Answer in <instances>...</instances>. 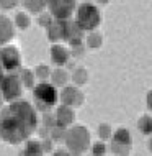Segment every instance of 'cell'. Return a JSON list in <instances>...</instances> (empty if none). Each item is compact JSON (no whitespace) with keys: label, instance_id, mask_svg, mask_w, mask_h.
I'll use <instances>...</instances> for the list:
<instances>
[{"label":"cell","instance_id":"cell-1","mask_svg":"<svg viewBox=\"0 0 152 156\" xmlns=\"http://www.w3.org/2000/svg\"><path fill=\"white\" fill-rule=\"evenodd\" d=\"M36 126V110L25 100H13L0 110V138L5 143L18 145L28 140Z\"/></svg>","mask_w":152,"mask_h":156},{"label":"cell","instance_id":"cell-2","mask_svg":"<svg viewBox=\"0 0 152 156\" xmlns=\"http://www.w3.org/2000/svg\"><path fill=\"white\" fill-rule=\"evenodd\" d=\"M64 140H66V145L67 148L70 150L72 154H80L83 153L88 145H90V133L85 126H74V128L67 130L66 135H64Z\"/></svg>","mask_w":152,"mask_h":156},{"label":"cell","instance_id":"cell-3","mask_svg":"<svg viewBox=\"0 0 152 156\" xmlns=\"http://www.w3.org/2000/svg\"><path fill=\"white\" fill-rule=\"evenodd\" d=\"M100 10L92 3H82L77 8V15H75V25L82 31H92L100 25Z\"/></svg>","mask_w":152,"mask_h":156},{"label":"cell","instance_id":"cell-4","mask_svg":"<svg viewBox=\"0 0 152 156\" xmlns=\"http://www.w3.org/2000/svg\"><path fill=\"white\" fill-rule=\"evenodd\" d=\"M35 99L38 102V108L39 110H48L57 102V90L56 86L49 82H41L35 87Z\"/></svg>","mask_w":152,"mask_h":156},{"label":"cell","instance_id":"cell-5","mask_svg":"<svg viewBox=\"0 0 152 156\" xmlns=\"http://www.w3.org/2000/svg\"><path fill=\"white\" fill-rule=\"evenodd\" d=\"M0 94L8 102H13L18 99L22 95V81L18 76H3L0 81Z\"/></svg>","mask_w":152,"mask_h":156},{"label":"cell","instance_id":"cell-6","mask_svg":"<svg viewBox=\"0 0 152 156\" xmlns=\"http://www.w3.org/2000/svg\"><path fill=\"white\" fill-rule=\"evenodd\" d=\"M48 7L51 13L56 16L57 20H67L72 15L75 8V0H48Z\"/></svg>","mask_w":152,"mask_h":156},{"label":"cell","instance_id":"cell-7","mask_svg":"<svg viewBox=\"0 0 152 156\" xmlns=\"http://www.w3.org/2000/svg\"><path fill=\"white\" fill-rule=\"evenodd\" d=\"M0 62H2V67L7 71H13L16 67H20V62H22V58H20V53L15 46H7L0 51Z\"/></svg>","mask_w":152,"mask_h":156},{"label":"cell","instance_id":"cell-8","mask_svg":"<svg viewBox=\"0 0 152 156\" xmlns=\"http://www.w3.org/2000/svg\"><path fill=\"white\" fill-rule=\"evenodd\" d=\"M61 99H62V104L64 105H82L83 102V94L79 92L75 87H64L61 94Z\"/></svg>","mask_w":152,"mask_h":156},{"label":"cell","instance_id":"cell-9","mask_svg":"<svg viewBox=\"0 0 152 156\" xmlns=\"http://www.w3.org/2000/svg\"><path fill=\"white\" fill-rule=\"evenodd\" d=\"M74 110L69 107V105H61L56 112V125L61 126V128H66L67 125H70L74 122Z\"/></svg>","mask_w":152,"mask_h":156},{"label":"cell","instance_id":"cell-10","mask_svg":"<svg viewBox=\"0 0 152 156\" xmlns=\"http://www.w3.org/2000/svg\"><path fill=\"white\" fill-rule=\"evenodd\" d=\"M12 36H13V25L7 16L0 15V44L12 40Z\"/></svg>","mask_w":152,"mask_h":156},{"label":"cell","instance_id":"cell-11","mask_svg":"<svg viewBox=\"0 0 152 156\" xmlns=\"http://www.w3.org/2000/svg\"><path fill=\"white\" fill-rule=\"evenodd\" d=\"M66 36V22L57 20L54 23H49V38L52 41L56 40H62Z\"/></svg>","mask_w":152,"mask_h":156},{"label":"cell","instance_id":"cell-12","mask_svg":"<svg viewBox=\"0 0 152 156\" xmlns=\"http://www.w3.org/2000/svg\"><path fill=\"white\" fill-rule=\"evenodd\" d=\"M67 56H69V54H67V49L62 48V46L56 44V46H52V48H51V59H52L54 64L62 66L67 61Z\"/></svg>","mask_w":152,"mask_h":156},{"label":"cell","instance_id":"cell-13","mask_svg":"<svg viewBox=\"0 0 152 156\" xmlns=\"http://www.w3.org/2000/svg\"><path fill=\"white\" fill-rule=\"evenodd\" d=\"M43 153V148L38 141H28L26 146H25L22 156H41Z\"/></svg>","mask_w":152,"mask_h":156},{"label":"cell","instance_id":"cell-14","mask_svg":"<svg viewBox=\"0 0 152 156\" xmlns=\"http://www.w3.org/2000/svg\"><path fill=\"white\" fill-rule=\"evenodd\" d=\"M113 143H120V145H129L131 143V135L126 128L116 130V133L113 135Z\"/></svg>","mask_w":152,"mask_h":156},{"label":"cell","instance_id":"cell-15","mask_svg":"<svg viewBox=\"0 0 152 156\" xmlns=\"http://www.w3.org/2000/svg\"><path fill=\"white\" fill-rule=\"evenodd\" d=\"M139 130H141L144 135H150V130H152V120H150V115H144L141 120H139Z\"/></svg>","mask_w":152,"mask_h":156},{"label":"cell","instance_id":"cell-16","mask_svg":"<svg viewBox=\"0 0 152 156\" xmlns=\"http://www.w3.org/2000/svg\"><path fill=\"white\" fill-rule=\"evenodd\" d=\"M67 81V73H64V71H61V69H57V71H54V74H52V86H64Z\"/></svg>","mask_w":152,"mask_h":156},{"label":"cell","instance_id":"cell-17","mask_svg":"<svg viewBox=\"0 0 152 156\" xmlns=\"http://www.w3.org/2000/svg\"><path fill=\"white\" fill-rule=\"evenodd\" d=\"M25 7L31 12H39L44 7V0H25Z\"/></svg>","mask_w":152,"mask_h":156},{"label":"cell","instance_id":"cell-18","mask_svg":"<svg viewBox=\"0 0 152 156\" xmlns=\"http://www.w3.org/2000/svg\"><path fill=\"white\" fill-rule=\"evenodd\" d=\"M113 153L120 154V156H128L129 154V145H120V143H113L111 145Z\"/></svg>","mask_w":152,"mask_h":156},{"label":"cell","instance_id":"cell-19","mask_svg":"<svg viewBox=\"0 0 152 156\" xmlns=\"http://www.w3.org/2000/svg\"><path fill=\"white\" fill-rule=\"evenodd\" d=\"M98 135L101 140H106V138L111 136V126H110L108 123H101L98 126Z\"/></svg>","mask_w":152,"mask_h":156},{"label":"cell","instance_id":"cell-20","mask_svg":"<svg viewBox=\"0 0 152 156\" xmlns=\"http://www.w3.org/2000/svg\"><path fill=\"white\" fill-rule=\"evenodd\" d=\"M105 153H106L105 143H93V146H92V156H105Z\"/></svg>","mask_w":152,"mask_h":156},{"label":"cell","instance_id":"cell-21","mask_svg":"<svg viewBox=\"0 0 152 156\" xmlns=\"http://www.w3.org/2000/svg\"><path fill=\"white\" fill-rule=\"evenodd\" d=\"M22 81H23L25 86H28V87L33 86V81H35V77H33V73H31V71H26V69L23 71V73H22Z\"/></svg>","mask_w":152,"mask_h":156},{"label":"cell","instance_id":"cell-22","mask_svg":"<svg viewBox=\"0 0 152 156\" xmlns=\"http://www.w3.org/2000/svg\"><path fill=\"white\" fill-rule=\"evenodd\" d=\"M74 81L77 82V84H83L87 81V73L83 69H79V71H75V74H74Z\"/></svg>","mask_w":152,"mask_h":156},{"label":"cell","instance_id":"cell-23","mask_svg":"<svg viewBox=\"0 0 152 156\" xmlns=\"http://www.w3.org/2000/svg\"><path fill=\"white\" fill-rule=\"evenodd\" d=\"M16 22H18V27L20 28L29 27V18H26L25 15H18V16H16Z\"/></svg>","mask_w":152,"mask_h":156},{"label":"cell","instance_id":"cell-24","mask_svg":"<svg viewBox=\"0 0 152 156\" xmlns=\"http://www.w3.org/2000/svg\"><path fill=\"white\" fill-rule=\"evenodd\" d=\"M36 73H38V76H39L41 79H44V77H48V73H49V71H48V67H44V66L41 67V66H39V67L36 69Z\"/></svg>","mask_w":152,"mask_h":156},{"label":"cell","instance_id":"cell-25","mask_svg":"<svg viewBox=\"0 0 152 156\" xmlns=\"http://www.w3.org/2000/svg\"><path fill=\"white\" fill-rule=\"evenodd\" d=\"M44 122H46V125H49V126H56V119H54L52 115H46L44 117Z\"/></svg>","mask_w":152,"mask_h":156},{"label":"cell","instance_id":"cell-26","mask_svg":"<svg viewBox=\"0 0 152 156\" xmlns=\"http://www.w3.org/2000/svg\"><path fill=\"white\" fill-rule=\"evenodd\" d=\"M15 3H16V0H0V5H2V7H7V8L13 7Z\"/></svg>","mask_w":152,"mask_h":156},{"label":"cell","instance_id":"cell-27","mask_svg":"<svg viewBox=\"0 0 152 156\" xmlns=\"http://www.w3.org/2000/svg\"><path fill=\"white\" fill-rule=\"evenodd\" d=\"M52 156H70L69 153H67V151H64V150H57L56 153H54Z\"/></svg>","mask_w":152,"mask_h":156},{"label":"cell","instance_id":"cell-28","mask_svg":"<svg viewBox=\"0 0 152 156\" xmlns=\"http://www.w3.org/2000/svg\"><path fill=\"white\" fill-rule=\"evenodd\" d=\"M2 77H3V71H2V66H0V81H2Z\"/></svg>","mask_w":152,"mask_h":156},{"label":"cell","instance_id":"cell-29","mask_svg":"<svg viewBox=\"0 0 152 156\" xmlns=\"http://www.w3.org/2000/svg\"><path fill=\"white\" fill-rule=\"evenodd\" d=\"M0 105H2V94H0Z\"/></svg>","mask_w":152,"mask_h":156}]
</instances>
